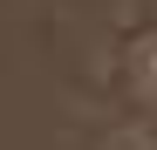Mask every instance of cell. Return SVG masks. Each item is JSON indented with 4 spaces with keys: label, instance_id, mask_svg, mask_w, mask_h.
Here are the masks:
<instances>
[{
    "label": "cell",
    "instance_id": "obj_1",
    "mask_svg": "<svg viewBox=\"0 0 157 150\" xmlns=\"http://www.w3.org/2000/svg\"><path fill=\"white\" fill-rule=\"evenodd\" d=\"M116 68H123V89L137 96V103H150V109H157V21H144L137 34H123Z\"/></svg>",
    "mask_w": 157,
    "mask_h": 150
},
{
    "label": "cell",
    "instance_id": "obj_2",
    "mask_svg": "<svg viewBox=\"0 0 157 150\" xmlns=\"http://www.w3.org/2000/svg\"><path fill=\"white\" fill-rule=\"evenodd\" d=\"M96 150H157V137L144 130V123H116V130H109V137H102Z\"/></svg>",
    "mask_w": 157,
    "mask_h": 150
}]
</instances>
